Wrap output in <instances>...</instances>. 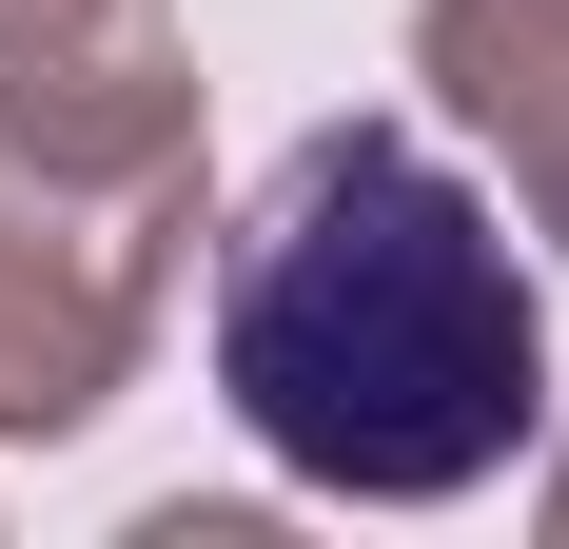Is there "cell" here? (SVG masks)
Returning a JSON list of instances; mask_svg holds the SVG:
<instances>
[{"label": "cell", "mask_w": 569, "mask_h": 549, "mask_svg": "<svg viewBox=\"0 0 569 549\" xmlns=\"http://www.w3.org/2000/svg\"><path fill=\"white\" fill-rule=\"evenodd\" d=\"M217 392L335 510L491 491L550 432V295L511 197H471L412 118H315L217 236Z\"/></svg>", "instance_id": "6da1fadb"}, {"label": "cell", "mask_w": 569, "mask_h": 549, "mask_svg": "<svg viewBox=\"0 0 569 549\" xmlns=\"http://www.w3.org/2000/svg\"><path fill=\"white\" fill-rule=\"evenodd\" d=\"M412 79L511 177V217L569 256V0H412Z\"/></svg>", "instance_id": "277c9868"}, {"label": "cell", "mask_w": 569, "mask_h": 549, "mask_svg": "<svg viewBox=\"0 0 569 549\" xmlns=\"http://www.w3.org/2000/svg\"><path fill=\"white\" fill-rule=\"evenodd\" d=\"M197 217H59V197H0V451L99 432L138 333H158Z\"/></svg>", "instance_id": "3957f363"}, {"label": "cell", "mask_w": 569, "mask_h": 549, "mask_svg": "<svg viewBox=\"0 0 569 549\" xmlns=\"http://www.w3.org/2000/svg\"><path fill=\"white\" fill-rule=\"evenodd\" d=\"M530 510H550V549H569V432H550V491H530Z\"/></svg>", "instance_id": "5b68a950"}, {"label": "cell", "mask_w": 569, "mask_h": 549, "mask_svg": "<svg viewBox=\"0 0 569 549\" xmlns=\"http://www.w3.org/2000/svg\"><path fill=\"white\" fill-rule=\"evenodd\" d=\"M0 177L59 217H197L177 0H0Z\"/></svg>", "instance_id": "7a4b0ae2"}]
</instances>
